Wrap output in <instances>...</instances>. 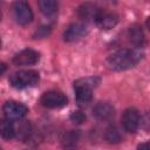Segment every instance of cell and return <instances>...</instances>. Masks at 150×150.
<instances>
[{
  "label": "cell",
  "mask_w": 150,
  "mask_h": 150,
  "mask_svg": "<svg viewBox=\"0 0 150 150\" xmlns=\"http://www.w3.org/2000/svg\"><path fill=\"white\" fill-rule=\"evenodd\" d=\"M70 120H71L74 123L80 124V123L84 122L86 116H84V114H83V112H81V111H74V112L70 115Z\"/></svg>",
  "instance_id": "18"
},
{
  "label": "cell",
  "mask_w": 150,
  "mask_h": 150,
  "mask_svg": "<svg viewBox=\"0 0 150 150\" xmlns=\"http://www.w3.org/2000/svg\"><path fill=\"white\" fill-rule=\"evenodd\" d=\"M39 60H40V54L34 49L27 48V49L19 52L14 56L13 62L16 66H32V64L38 63Z\"/></svg>",
  "instance_id": "9"
},
{
  "label": "cell",
  "mask_w": 150,
  "mask_h": 150,
  "mask_svg": "<svg viewBox=\"0 0 150 150\" xmlns=\"http://www.w3.org/2000/svg\"><path fill=\"white\" fill-rule=\"evenodd\" d=\"M114 107L107 102H100L97 103L94 109H93V114L95 115L96 118L98 120H102V121H105V120H109L114 116Z\"/></svg>",
  "instance_id": "11"
},
{
  "label": "cell",
  "mask_w": 150,
  "mask_h": 150,
  "mask_svg": "<svg viewBox=\"0 0 150 150\" xmlns=\"http://www.w3.org/2000/svg\"><path fill=\"white\" fill-rule=\"evenodd\" d=\"M142 57H143V53L141 49L125 48V49H120L112 53L107 59V64L110 69L121 71V70H127L129 68L135 67L141 61Z\"/></svg>",
  "instance_id": "1"
},
{
  "label": "cell",
  "mask_w": 150,
  "mask_h": 150,
  "mask_svg": "<svg viewBox=\"0 0 150 150\" xmlns=\"http://www.w3.org/2000/svg\"><path fill=\"white\" fill-rule=\"evenodd\" d=\"M101 9L91 4H84L79 9V15L84 20H96L97 15L100 14Z\"/></svg>",
  "instance_id": "12"
},
{
  "label": "cell",
  "mask_w": 150,
  "mask_h": 150,
  "mask_svg": "<svg viewBox=\"0 0 150 150\" xmlns=\"http://www.w3.org/2000/svg\"><path fill=\"white\" fill-rule=\"evenodd\" d=\"M7 69V66L4 63V62H0V75H2Z\"/></svg>",
  "instance_id": "20"
},
{
  "label": "cell",
  "mask_w": 150,
  "mask_h": 150,
  "mask_svg": "<svg viewBox=\"0 0 150 150\" xmlns=\"http://www.w3.org/2000/svg\"><path fill=\"white\" fill-rule=\"evenodd\" d=\"M13 14L14 19L20 25H28L33 20V12L25 1H16L13 5Z\"/></svg>",
  "instance_id": "6"
},
{
  "label": "cell",
  "mask_w": 150,
  "mask_h": 150,
  "mask_svg": "<svg viewBox=\"0 0 150 150\" xmlns=\"http://www.w3.org/2000/svg\"><path fill=\"white\" fill-rule=\"evenodd\" d=\"M2 111H4V115L7 120H9V121H20L27 115L28 108L25 104L20 103V102L8 101L4 104Z\"/></svg>",
  "instance_id": "4"
},
{
  "label": "cell",
  "mask_w": 150,
  "mask_h": 150,
  "mask_svg": "<svg viewBox=\"0 0 150 150\" xmlns=\"http://www.w3.org/2000/svg\"><path fill=\"white\" fill-rule=\"evenodd\" d=\"M118 21V16L115 14V13H111V12H104L101 9L100 14L97 15L95 22L96 25L102 28V29H110L112 27L116 26Z\"/></svg>",
  "instance_id": "10"
},
{
  "label": "cell",
  "mask_w": 150,
  "mask_h": 150,
  "mask_svg": "<svg viewBox=\"0 0 150 150\" xmlns=\"http://www.w3.org/2000/svg\"><path fill=\"white\" fill-rule=\"evenodd\" d=\"M79 139H80V132L77 130H69L63 135L62 145L67 150H74L77 146Z\"/></svg>",
  "instance_id": "13"
},
{
  "label": "cell",
  "mask_w": 150,
  "mask_h": 150,
  "mask_svg": "<svg viewBox=\"0 0 150 150\" xmlns=\"http://www.w3.org/2000/svg\"><path fill=\"white\" fill-rule=\"evenodd\" d=\"M39 80H40L39 73L33 69L19 70L9 76V83L12 84V87H14L16 89L34 87L35 84H38Z\"/></svg>",
  "instance_id": "3"
},
{
  "label": "cell",
  "mask_w": 150,
  "mask_h": 150,
  "mask_svg": "<svg viewBox=\"0 0 150 150\" xmlns=\"http://www.w3.org/2000/svg\"><path fill=\"white\" fill-rule=\"evenodd\" d=\"M139 114L135 108H128L122 116V124L125 131L136 132L139 127Z\"/></svg>",
  "instance_id": "7"
},
{
  "label": "cell",
  "mask_w": 150,
  "mask_h": 150,
  "mask_svg": "<svg viewBox=\"0 0 150 150\" xmlns=\"http://www.w3.org/2000/svg\"><path fill=\"white\" fill-rule=\"evenodd\" d=\"M88 33V27L87 25L82 22H75L70 25L63 33V39L67 42H74L77 41L82 38H84Z\"/></svg>",
  "instance_id": "8"
},
{
  "label": "cell",
  "mask_w": 150,
  "mask_h": 150,
  "mask_svg": "<svg viewBox=\"0 0 150 150\" xmlns=\"http://www.w3.org/2000/svg\"><path fill=\"white\" fill-rule=\"evenodd\" d=\"M100 80L97 77H84L74 82L76 102L79 105H87L93 98V89L97 87Z\"/></svg>",
  "instance_id": "2"
},
{
  "label": "cell",
  "mask_w": 150,
  "mask_h": 150,
  "mask_svg": "<svg viewBox=\"0 0 150 150\" xmlns=\"http://www.w3.org/2000/svg\"><path fill=\"white\" fill-rule=\"evenodd\" d=\"M0 150H1V149H0Z\"/></svg>",
  "instance_id": "23"
},
{
  "label": "cell",
  "mask_w": 150,
  "mask_h": 150,
  "mask_svg": "<svg viewBox=\"0 0 150 150\" xmlns=\"http://www.w3.org/2000/svg\"><path fill=\"white\" fill-rule=\"evenodd\" d=\"M0 47H1V39H0Z\"/></svg>",
  "instance_id": "21"
},
{
  "label": "cell",
  "mask_w": 150,
  "mask_h": 150,
  "mask_svg": "<svg viewBox=\"0 0 150 150\" xmlns=\"http://www.w3.org/2000/svg\"><path fill=\"white\" fill-rule=\"evenodd\" d=\"M40 11L46 16H52L57 12V2L53 0H41L38 2Z\"/></svg>",
  "instance_id": "15"
},
{
  "label": "cell",
  "mask_w": 150,
  "mask_h": 150,
  "mask_svg": "<svg viewBox=\"0 0 150 150\" xmlns=\"http://www.w3.org/2000/svg\"><path fill=\"white\" fill-rule=\"evenodd\" d=\"M41 103L43 107L46 108H50V109H55V108H62L64 105H67L68 103V98L67 96L57 90H49L46 91L42 96H41Z\"/></svg>",
  "instance_id": "5"
},
{
  "label": "cell",
  "mask_w": 150,
  "mask_h": 150,
  "mask_svg": "<svg viewBox=\"0 0 150 150\" xmlns=\"http://www.w3.org/2000/svg\"><path fill=\"white\" fill-rule=\"evenodd\" d=\"M0 136L5 139H12L15 137L14 123L7 118L0 120Z\"/></svg>",
  "instance_id": "14"
},
{
  "label": "cell",
  "mask_w": 150,
  "mask_h": 150,
  "mask_svg": "<svg viewBox=\"0 0 150 150\" xmlns=\"http://www.w3.org/2000/svg\"><path fill=\"white\" fill-rule=\"evenodd\" d=\"M105 139L109 143H117L121 141V135L118 129L115 125H110L105 130Z\"/></svg>",
  "instance_id": "17"
},
{
  "label": "cell",
  "mask_w": 150,
  "mask_h": 150,
  "mask_svg": "<svg viewBox=\"0 0 150 150\" xmlns=\"http://www.w3.org/2000/svg\"><path fill=\"white\" fill-rule=\"evenodd\" d=\"M137 150H149V144L148 143H142L138 145Z\"/></svg>",
  "instance_id": "19"
},
{
  "label": "cell",
  "mask_w": 150,
  "mask_h": 150,
  "mask_svg": "<svg viewBox=\"0 0 150 150\" xmlns=\"http://www.w3.org/2000/svg\"><path fill=\"white\" fill-rule=\"evenodd\" d=\"M0 19H1V12H0Z\"/></svg>",
  "instance_id": "22"
},
{
  "label": "cell",
  "mask_w": 150,
  "mask_h": 150,
  "mask_svg": "<svg viewBox=\"0 0 150 150\" xmlns=\"http://www.w3.org/2000/svg\"><path fill=\"white\" fill-rule=\"evenodd\" d=\"M129 39L135 46L139 47L144 41V35H143V32H142L141 27H138V26L130 27L129 28Z\"/></svg>",
  "instance_id": "16"
}]
</instances>
